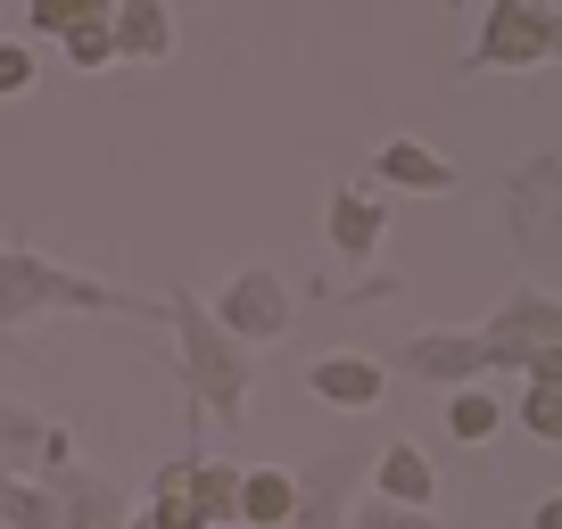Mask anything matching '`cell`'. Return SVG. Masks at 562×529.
<instances>
[{
    "instance_id": "obj_1",
    "label": "cell",
    "mask_w": 562,
    "mask_h": 529,
    "mask_svg": "<svg viewBox=\"0 0 562 529\" xmlns=\"http://www.w3.org/2000/svg\"><path fill=\"white\" fill-rule=\"evenodd\" d=\"M50 306H108V290H91L83 273L34 257V248H0V323L50 315Z\"/></svg>"
},
{
    "instance_id": "obj_2",
    "label": "cell",
    "mask_w": 562,
    "mask_h": 529,
    "mask_svg": "<svg viewBox=\"0 0 562 529\" xmlns=\"http://www.w3.org/2000/svg\"><path fill=\"white\" fill-rule=\"evenodd\" d=\"M108 25H116V58H158L166 50V9L158 0H124Z\"/></svg>"
},
{
    "instance_id": "obj_3",
    "label": "cell",
    "mask_w": 562,
    "mask_h": 529,
    "mask_svg": "<svg viewBox=\"0 0 562 529\" xmlns=\"http://www.w3.org/2000/svg\"><path fill=\"white\" fill-rule=\"evenodd\" d=\"M91 18H116V0H25V25L34 34H75Z\"/></svg>"
},
{
    "instance_id": "obj_4",
    "label": "cell",
    "mask_w": 562,
    "mask_h": 529,
    "mask_svg": "<svg viewBox=\"0 0 562 529\" xmlns=\"http://www.w3.org/2000/svg\"><path fill=\"white\" fill-rule=\"evenodd\" d=\"M58 42H67V58H75V67H108V58H116V25H108V18L75 25V34H58Z\"/></svg>"
},
{
    "instance_id": "obj_5",
    "label": "cell",
    "mask_w": 562,
    "mask_h": 529,
    "mask_svg": "<svg viewBox=\"0 0 562 529\" xmlns=\"http://www.w3.org/2000/svg\"><path fill=\"white\" fill-rule=\"evenodd\" d=\"M25 83H34V50H25V42H0V100H18Z\"/></svg>"
},
{
    "instance_id": "obj_6",
    "label": "cell",
    "mask_w": 562,
    "mask_h": 529,
    "mask_svg": "<svg viewBox=\"0 0 562 529\" xmlns=\"http://www.w3.org/2000/svg\"><path fill=\"white\" fill-rule=\"evenodd\" d=\"M389 175H397V182H447V166L422 158V149H389Z\"/></svg>"
}]
</instances>
